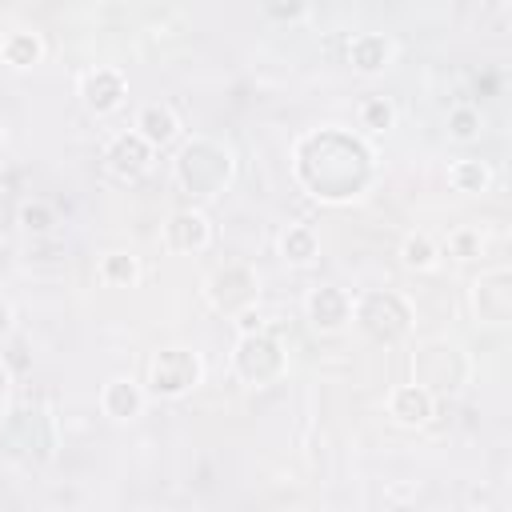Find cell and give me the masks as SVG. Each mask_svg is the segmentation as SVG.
I'll list each match as a JSON object with an SVG mask.
<instances>
[{"label":"cell","instance_id":"cell-30","mask_svg":"<svg viewBox=\"0 0 512 512\" xmlns=\"http://www.w3.org/2000/svg\"><path fill=\"white\" fill-rule=\"evenodd\" d=\"M0 140H4V124H0Z\"/></svg>","mask_w":512,"mask_h":512},{"label":"cell","instance_id":"cell-13","mask_svg":"<svg viewBox=\"0 0 512 512\" xmlns=\"http://www.w3.org/2000/svg\"><path fill=\"white\" fill-rule=\"evenodd\" d=\"M392 56H396V44H392V36H384V32H356V36L348 40V64H352L360 76L384 72V68L392 64Z\"/></svg>","mask_w":512,"mask_h":512},{"label":"cell","instance_id":"cell-3","mask_svg":"<svg viewBox=\"0 0 512 512\" xmlns=\"http://www.w3.org/2000/svg\"><path fill=\"white\" fill-rule=\"evenodd\" d=\"M352 324L376 344H396L412 332V304L392 288H368L352 296Z\"/></svg>","mask_w":512,"mask_h":512},{"label":"cell","instance_id":"cell-20","mask_svg":"<svg viewBox=\"0 0 512 512\" xmlns=\"http://www.w3.org/2000/svg\"><path fill=\"white\" fill-rule=\"evenodd\" d=\"M436 256H440V248H436V240H432L428 232H408V236L400 240V260H404L408 268H416V272L432 268Z\"/></svg>","mask_w":512,"mask_h":512},{"label":"cell","instance_id":"cell-4","mask_svg":"<svg viewBox=\"0 0 512 512\" xmlns=\"http://www.w3.org/2000/svg\"><path fill=\"white\" fill-rule=\"evenodd\" d=\"M284 368H288L284 344H280L268 328L248 332V336H236V344H232V372H236L244 384L264 388V384L280 380Z\"/></svg>","mask_w":512,"mask_h":512},{"label":"cell","instance_id":"cell-28","mask_svg":"<svg viewBox=\"0 0 512 512\" xmlns=\"http://www.w3.org/2000/svg\"><path fill=\"white\" fill-rule=\"evenodd\" d=\"M8 388H12V372H8V364L0 360V404H4V396H8Z\"/></svg>","mask_w":512,"mask_h":512},{"label":"cell","instance_id":"cell-21","mask_svg":"<svg viewBox=\"0 0 512 512\" xmlns=\"http://www.w3.org/2000/svg\"><path fill=\"white\" fill-rule=\"evenodd\" d=\"M100 276H104L108 284L132 288V284L140 280V260H136L132 252H108V256L100 260Z\"/></svg>","mask_w":512,"mask_h":512},{"label":"cell","instance_id":"cell-9","mask_svg":"<svg viewBox=\"0 0 512 512\" xmlns=\"http://www.w3.org/2000/svg\"><path fill=\"white\" fill-rule=\"evenodd\" d=\"M152 156L156 148L144 144L140 132H116L108 144H104V168L116 176V180H140L148 168H152Z\"/></svg>","mask_w":512,"mask_h":512},{"label":"cell","instance_id":"cell-1","mask_svg":"<svg viewBox=\"0 0 512 512\" xmlns=\"http://www.w3.org/2000/svg\"><path fill=\"white\" fill-rule=\"evenodd\" d=\"M292 172L308 196L344 204L372 184V148L344 128H316L296 140Z\"/></svg>","mask_w":512,"mask_h":512},{"label":"cell","instance_id":"cell-19","mask_svg":"<svg viewBox=\"0 0 512 512\" xmlns=\"http://www.w3.org/2000/svg\"><path fill=\"white\" fill-rule=\"evenodd\" d=\"M448 184H452L456 192H464V196L488 192V184H492V168H488L484 160H456V164L448 168Z\"/></svg>","mask_w":512,"mask_h":512},{"label":"cell","instance_id":"cell-17","mask_svg":"<svg viewBox=\"0 0 512 512\" xmlns=\"http://www.w3.org/2000/svg\"><path fill=\"white\" fill-rule=\"evenodd\" d=\"M40 56H44L40 32H32V28H12V32H4V40H0V60H4L8 68H32V64H40Z\"/></svg>","mask_w":512,"mask_h":512},{"label":"cell","instance_id":"cell-14","mask_svg":"<svg viewBox=\"0 0 512 512\" xmlns=\"http://www.w3.org/2000/svg\"><path fill=\"white\" fill-rule=\"evenodd\" d=\"M432 412H436V396L428 388H420V384H396L392 396H388V416L396 424H404V428L428 424Z\"/></svg>","mask_w":512,"mask_h":512},{"label":"cell","instance_id":"cell-15","mask_svg":"<svg viewBox=\"0 0 512 512\" xmlns=\"http://www.w3.org/2000/svg\"><path fill=\"white\" fill-rule=\"evenodd\" d=\"M132 132H140L148 148H168V144L180 136V116H176V108H172V104L152 100V104H144V108L136 112Z\"/></svg>","mask_w":512,"mask_h":512},{"label":"cell","instance_id":"cell-11","mask_svg":"<svg viewBox=\"0 0 512 512\" xmlns=\"http://www.w3.org/2000/svg\"><path fill=\"white\" fill-rule=\"evenodd\" d=\"M124 96H128V80H124L120 68L100 64V68H88V72L80 76V100H84V108L96 112V116L116 112V108L124 104Z\"/></svg>","mask_w":512,"mask_h":512},{"label":"cell","instance_id":"cell-22","mask_svg":"<svg viewBox=\"0 0 512 512\" xmlns=\"http://www.w3.org/2000/svg\"><path fill=\"white\" fill-rule=\"evenodd\" d=\"M396 124V104L388 96H364L360 100V128L368 132H388Z\"/></svg>","mask_w":512,"mask_h":512},{"label":"cell","instance_id":"cell-16","mask_svg":"<svg viewBox=\"0 0 512 512\" xmlns=\"http://www.w3.org/2000/svg\"><path fill=\"white\" fill-rule=\"evenodd\" d=\"M100 408L104 416L112 420H136L144 412V388L132 380V376H112L104 388H100Z\"/></svg>","mask_w":512,"mask_h":512},{"label":"cell","instance_id":"cell-8","mask_svg":"<svg viewBox=\"0 0 512 512\" xmlns=\"http://www.w3.org/2000/svg\"><path fill=\"white\" fill-rule=\"evenodd\" d=\"M472 308L484 324H508L512 320V272L504 264L480 272L472 284Z\"/></svg>","mask_w":512,"mask_h":512},{"label":"cell","instance_id":"cell-23","mask_svg":"<svg viewBox=\"0 0 512 512\" xmlns=\"http://www.w3.org/2000/svg\"><path fill=\"white\" fill-rule=\"evenodd\" d=\"M480 108H472V104H456V108H448V136L452 140H460V144H468V140H476L480 136Z\"/></svg>","mask_w":512,"mask_h":512},{"label":"cell","instance_id":"cell-18","mask_svg":"<svg viewBox=\"0 0 512 512\" xmlns=\"http://www.w3.org/2000/svg\"><path fill=\"white\" fill-rule=\"evenodd\" d=\"M280 256H284V264L304 268V264H312L320 256V236L308 224H288L280 232Z\"/></svg>","mask_w":512,"mask_h":512},{"label":"cell","instance_id":"cell-10","mask_svg":"<svg viewBox=\"0 0 512 512\" xmlns=\"http://www.w3.org/2000/svg\"><path fill=\"white\" fill-rule=\"evenodd\" d=\"M304 312H308V324L324 336L332 332H344L352 324V296L336 284H320L304 296Z\"/></svg>","mask_w":512,"mask_h":512},{"label":"cell","instance_id":"cell-27","mask_svg":"<svg viewBox=\"0 0 512 512\" xmlns=\"http://www.w3.org/2000/svg\"><path fill=\"white\" fill-rule=\"evenodd\" d=\"M264 12H272V16H304V4H268Z\"/></svg>","mask_w":512,"mask_h":512},{"label":"cell","instance_id":"cell-26","mask_svg":"<svg viewBox=\"0 0 512 512\" xmlns=\"http://www.w3.org/2000/svg\"><path fill=\"white\" fill-rule=\"evenodd\" d=\"M260 328H264V320H260V312H256V308H248V312H240V316H236V332H240V336L260 332Z\"/></svg>","mask_w":512,"mask_h":512},{"label":"cell","instance_id":"cell-5","mask_svg":"<svg viewBox=\"0 0 512 512\" xmlns=\"http://www.w3.org/2000/svg\"><path fill=\"white\" fill-rule=\"evenodd\" d=\"M204 296H208V304H212L216 312H224V316L236 320L240 312L256 308V300H260V276H256V268H248V264H240V260L220 264V268L204 280Z\"/></svg>","mask_w":512,"mask_h":512},{"label":"cell","instance_id":"cell-24","mask_svg":"<svg viewBox=\"0 0 512 512\" xmlns=\"http://www.w3.org/2000/svg\"><path fill=\"white\" fill-rule=\"evenodd\" d=\"M52 224H56L52 204H44V200H24L20 204V228L24 232H48Z\"/></svg>","mask_w":512,"mask_h":512},{"label":"cell","instance_id":"cell-12","mask_svg":"<svg viewBox=\"0 0 512 512\" xmlns=\"http://www.w3.org/2000/svg\"><path fill=\"white\" fill-rule=\"evenodd\" d=\"M212 244V224L200 208H176L164 224V248L168 252H204Z\"/></svg>","mask_w":512,"mask_h":512},{"label":"cell","instance_id":"cell-7","mask_svg":"<svg viewBox=\"0 0 512 512\" xmlns=\"http://www.w3.org/2000/svg\"><path fill=\"white\" fill-rule=\"evenodd\" d=\"M412 368H416V380L412 384H420V388H460V380H464V360H460V352L452 348V344H424L420 352H416V360H412Z\"/></svg>","mask_w":512,"mask_h":512},{"label":"cell","instance_id":"cell-29","mask_svg":"<svg viewBox=\"0 0 512 512\" xmlns=\"http://www.w3.org/2000/svg\"><path fill=\"white\" fill-rule=\"evenodd\" d=\"M12 328V308H8V300H0V336Z\"/></svg>","mask_w":512,"mask_h":512},{"label":"cell","instance_id":"cell-6","mask_svg":"<svg viewBox=\"0 0 512 512\" xmlns=\"http://www.w3.org/2000/svg\"><path fill=\"white\" fill-rule=\"evenodd\" d=\"M200 376H204V364L192 348H160L148 364V392L164 400H180L200 384Z\"/></svg>","mask_w":512,"mask_h":512},{"label":"cell","instance_id":"cell-2","mask_svg":"<svg viewBox=\"0 0 512 512\" xmlns=\"http://www.w3.org/2000/svg\"><path fill=\"white\" fill-rule=\"evenodd\" d=\"M232 148H224L212 136H192L176 160H172V176L188 196H216L224 192V184L232 180Z\"/></svg>","mask_w":512,"mask_h":512},{"label":"cell","instance_id":"cell-25","mask_svg":"<svg viewBox=\"0 0 512 512\" xmlns=\"http://www.w3.org/2000/svg\"><path fill=\"white\" fill-rule=\"evenodd\" d=\"M444 252H448L452 260H476V256H480V232H476V228H456V232L448 236Z\"/></svg>","mask_w":512,"mask_h":512}]
</instances>
